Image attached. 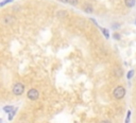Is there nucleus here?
Here are the masks:
<instances>
[{"mask_svg": "<svg viewBox=\"0 0 136 123\" xmlns=\"http://www.w3.org/2000/svg\"><path fill=\"white\" fill-rule=\"evenodd\" d=\"M13 109H14V107H13V106H4V107H3V110H4L6 113H8V114H10Z\"/></svg>", "mask_w": 136, "mask_h": 123, "instance_id": "nucleus-10", "label": "nucleus"}, {"mask_svg": "<svg viewBox=\"0 0 136 123\" xmlns=\"http://www.w3.org/2000/svg\"><path fill=\"white\" fill-rule=\"evenodd\" d=\"M118 27H119L118 23H114V24H113V29H118Z\"/></svg>", "mask_w": 136, "mask_h": 123, "instance_id": "nucleus-15", "label": "nucleus"}, {"mask_svg": "<svg viewBox=\"0 0 136 123\" xmlns=\"http://www.w3.org/2000/svg\"><path fill=\"white\" fill-rule=\"evenodd\" d=\"M27 97H28V99L31 100V101H36L38 98H39V92H38L37 89L31 88V89L28 91V93H27Z\"/></svg>", "mask_w": 136, "mask_h": 123, "instance_id": "nucleus-3", "label": "nucleus"}, {"mask_svg": "<svg viewBox=\"0 0 136 123\" xmlns=\"http://www.w3.org/2000/svg\"><path fill=\"white\" fill-rule=\"evenodd\" d=\"M83 10H84V12H86V13H93V12H94V9H93V7H92V6H89V4H86V6H84Z\"/></svg>", "mask_w": 136, "mask_h": 123, "instance_id": "nucleus-6", "label": "nucleus"}, {"mask_svg": "<svg viewBox=\"0 0 136 123\" xmlns=\"http://www.w3.org/2000/svg\"><path fill=\"white\" fill-rule=\"evenodd\" d=\"M16 111H17V108H14L10 114H9V116H8V119H9V121H11L12 119H13V117L15 116V114H16Z\"/></svg>", "mask_w": 136, "mask_h": 123, "instance_id": "nucleus-8", "label": "nucleus"}, {"mask_svg": "<svg viewBox=\"0 0 136 123\" xmlns=\"http://www.w3.org/2000/svg\"><path fill=\"white\" fill-rule=\"evenodd\" d=\"M113 95H114L115 99H117V100L123 99L124 95H125V88L123 86H117L114 89V91H113Z\"/></svg>", "mask_w": 136, "mask_h": 123, "instance_id": "nucleus-1", "label": "nucleus"}, {"mask_svg": "<svg viewBox=\"0 0 136 123\" xmlns=\"http://www.w3.org/2000/svg\"><path fill=\"white\" fill-rule=\"evenodd\" d=\"M135 23H136V21H135Z\"/></svg>", "mask_w": 136, "mask_h": 123, "instance_id": "nucleus-20", "label": "nucleus"}, {"mask_svg": "<svg viewBox=\"0 0 136 123\" xmlns=\"http://www.w3.org/2000/svg\"><path fill=\"white\" fill-rule=\"evenodd\" d=\"M113 36H114V39H117V40H119V39H120V35H119L118 33H115Z\"/></svg>", "mask_w": 136, "mask_h": 123, "instance_id": "nucleus-14", "label": "nucleus"}, {"mask_svg": "<svg viewBox=\"0 0 136 123\" xmlns=\"http://www.w3.org/2000/svg\"><path fill=\"white\" fill-rule=\"evenodd\" d=\"M100 123H112V122L108 120H102V121H100Z\"/></svg>", "mask_w": 136, "mask_h": 123, "instance_id": "nucleus-16", "label": "nucleus"}, {"mask_svg": "<svg viewBox=\"0 0 136 123\" xmlns=\"http://www.w3.org/2000/svg\"><path fill=\"white\" fill-rule=\"evenodd\" d=\"M130 117H131V110H128V115H127L125 123H129V122H130Z\"/></svg>", "mask_w": 136, "mask_h": 123, "instance_id": "nucleus-13", "label": "nucleus"}, {"mask_svg": "<svg viewBox=\"0 0 136 123\" xmlns=\"http://www.w3.org/2000/svg\"><path fill=\"white\" fill-rule=\"evenodd\" d=\"M61 2H63V3H68L69 0H61Z\"/></svg>", "mask_w": 136, "mask_h": 123, "instance_id": "nucleus-17", "label": "nucleus"}, {"mask_svg": "<svg viewBox=\"0 0 136 123\" xmlns=\"http://www.w3.org/2000/svg\"><path fill=\"white\" fill-rule=\"evenodd\" d=\"M133 76H134V70H130V71L128 72V74H127V79H128V80H131V79L133 78Z\"/></svg>", "mask_w": 136, "mask_h": 123, "instance_id": "nucleus-11", "label": "nucleus"}, {"mask_svg": "<svg viewBox=\"0 0 136 123\" xmlns=\"http://www.w3.org/2000/svg\"><path fill=\"white\" fill-rule=\"evenodd\" d=\"M135 3H136L135 0H124V4L128 8H133L135 6Z\"/></svg>", "mask_w": 136, "mask_h": 123, "instance_id": "nucleus-5", "label": "nucleus"}, {"mask_svg": "<svg viewBox=\"0 0 136 123\" xmlns=\"http://www.w3.org/2000/svg\"><path fill=\"white\" fill-rule=\"evenodd\" d=\"M101 31H102V33H103V35H104L105 38H110V33H108V31H107L106 29L101 28Z\"/></svg>", "mask_w": 136, "mask_h": 123, "instance_id": "nucleus-9", "label": "nucleus"}, {"mask_svg": "<svg viewBox=\"0 0 136 123\" xmlns=\"http://www.w3.org/2000/svg\"><path fill=\"white\" fill-rule=\"evenodd\" d=\"M13 94L14 95H21L24 91V85L22 83H16L14 86H13Z\"/></svg>", "mask_w": 136, "mask_h": 123, "instance_id": "nucleus-2", "label": "nucleus"}, {"mask_svg": "<svg viewBox=\"0 0 136 123\" xmlns=\"http://www.w3.org/2000/svg\"><path fill=\"white\" fill-rule=\"evenodd\" d=\"M68 3L71 4V6H73V7H75V6L78 4V0H69Z\"/></svg>", "mask_w": 136, "mask_h": 123, "instance_id": "nucleus-12", "label": "nucleus"}, {"mask_svg": "<svg viewBox=\"0 0 136 123\" xmlns=\"http://www.w3.org/2000/svg\"><path fill=\"white\" fill-rule=\"evenodd\" d=\"M114 74H115V77H117V78H120V77L122 76V70H121L120 68H117V69H115V70H114Z\"/></svg>", "mask_w": 136, "mask_h": 123, "instance_id": "nucleus-7", "label": "nucleus"}, {"mask_svg": "<svg viewBox=\"0 0 136 123\" xmlns=\"http://www.w3.org/2000/svg\"><path fill=\"white\" fill-rule=\"evenodd\" d=\"M0 123H2V119L1 118H0Z\"/></svg>", "mask_w": 136, "mask_h": 123, "instance_id": "nucleus-19", "label": "nucleus"}, {"mask_svg": "<svg viewBox=\"0 0 136 123\" xmlns=\"http://www.w3.org/2000/svg\"><path fill=\"white\" fill-rule=\"evenodd\" d=\"M14 21H15V17H14V16H11V15L6 16V17L3 18V22H4L6 24H11V23H13Z\"/></svg>", "mask_w": 136, "mask_h": 123, "instance_id": "nucleus-4", "label": "nucleus"}, {"mask_svg": "<svg viewBox=\"0 0 136 123\" xmlns=\"http://www.w3.org/2000/svg\"><path fill=\"white\" fill-rule=\"evenodd\" d=\"M90 20H92V21H93V22H94V23H95V24H96V26H98V23H97V22H96V20H95V19H94V18H90Z\"/></svg>", "mask_w": 136, "mask_h": 123, "instance_id": "nucleus-18", "label": "nucleus"}]
</instances>
